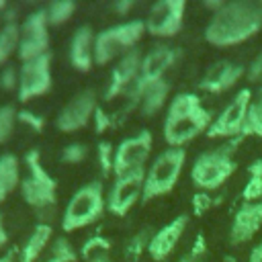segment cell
Returning a JSON list of instances; mask_svg holds the SVG:
<instances>
[{"instance_id":"1","label":"cell","mask_w":262,"mask_h":262,"mask_svg":"<svg viewBox=\"0 0 262 262\" xmlns=\"http://www.w3.org/2000/svg\"><path fill=\"white\" fill-rule=\"evenodd\" d=\"M262 29V0H231L211 14L205 41L213 47H233L252 39Z\"/></svg>"},{"instance_id":"2","label":"cell","mask_w":262,"mask_h":262,"mask_svg":"<svg viewBox=\"0 0 262 262\" xmlns=\"http://www.w3.org/2000/svg\"><path fill=\"white\" fill-rule=\"evenodd\" d=\"M213 123V113L203 106L199 92H178L166 106V117L162 125L164 141L168 147H184Z\"/></svg>"},{"instance_id":"3","label":"cell","mask_w":262,"mask_h":262,"mask_svg":"<svg viewBox=\"0 0 262 262\" xmlns=\"http://www.w3.org/2000/svg\"><path fill=\"white\" fill-rule=\"evenodd\" d=\"M242 137L227 141L225 145L207 149L199 154L190 166V180L199 190L211 192L221 188L237 170V164L233 160V151Z\"/></svg>"},{"instance_id":"4","label":"cell","mask_w":262,"mask_h":262,"mask_svg":"<svg viewBox=\"0 0 262 262\" xmlns=\"http://www.w3.org/2000/svg\"><path fill=\"white\" fill-rule=\"evenodd\" d=\"M106 211V196L102 180H90L82 184L68 201L61 213V229L66 233L74 229H82L100 221Z\"/></svg>"},{"instance_id":"5","label":"cell","mask_w":262,"mask_h":262,"mask_svg":"<svg viewBox=\"0 0 262 262\" xmlns=\"http://www.w3.org/2000/svg\"><path fill=\"white\" fill-rule=\"evenodd\" d=\"M27 174L20 178V196L23 201L33 207L39 215L45 209H51L57 199V180L47 172V168L41 164V151L29 149L23 158Z\"/></svg>"},{"instance_id":"6","label":"cell","mask_w":262,"mask_h":262,"mask_svg":"<svg viewBox=\"0 0 262 262\" xmlns=\"http://www.w3.org/2000/svg\"><path fill=\"white\" fill-rule=\"evenodd\" d=\"M186 164L184 147H166L160 151L154 162L145 168V184L141 203H149L158 196L170 194L180 180V174Z\"/></svg>"},{"instance_id":"7","label":"cell","mask_w":262,"mask_h":262,"mask_svg":"<svg viewBox=\"0 0 262 262\" xmlns=\"http://www.w3.org/2000/svg\"><path fill=\"white\" fill-rule=\"evenodd\" d=\"M143 35L145 23L141 18H131L102 29L94 37V66H106L113 59H119L127 51L135 49Z\"/></svg>"},{"instance_id":"8","label":"cell","mask_w":262,"mask_h":262,"mask_svg":"<svg viewBox=\"0 0 262 262\" xmlns=\"http://www.w3.org/2000/svg\"><path fill=\"white\" fill-rule=\"evenodd\" d=\"M178 55H180L178 47H172V45H166V43L156 45V47H151L147 53H143V57H141V68H139V76L135 78V82L131 84V88H129V90L125 92V96H123V98L127 100V104L137 106V104H139V98H141V94H143V90H145L149 84L164 80L166 72L176 63Z\"/></svg>"},{"instance_id":"9","label":"cell","mask_w":262,"mask_h":262,"mask_svg":"<svg viewBox=\"0 0 262 262\" xmlns=\"http://www.w3.org/2000/svg\"><path fill=\"white\" fill-rule=\"evenodd\" d=\"M252 94L254 92L250 88L237 90V94L223 106V111L217 117H213V123L205 135L209 139H227V141L242 137V129H244V121H246Z\"/></svg>"},{"instance_id":"10","label":"cell","mask_w":262,"mask_h":262,"mask_svg":"<svg viewBox=\"0 0 262 262\" xmlns=\"http://www.w3.org/2000/svg\"><path fill=\"white\" fill-rule=\"evenodd\" d=\"M145 184V168L115 176L106 190V211L115 217H125L141 199Z\"/></svg>"},{"instance_id":"11","label":"cell","mask_w":262,"mask_h":262,"mask_svg":"<svg viewBox=\"0 0 262 262\" xmlns=\"http://www.w3.org/2000/svg\"><path fill=\"white\" fill-rule=\"evenodd\" d=\"M49 23L45 8H37L25 16L20 23V41H18V59L20 63L37 59L49 53Z\"/></svg>"},{"instance_id":"12","label":"cell","mask_w":262,"mask_h":262,"mask_svg":"<svg viewBox=\"0 0 262 262\" xmlns=\"http://www.w3.org/2000/svg\"><path fill=\"white\" fill-rule=\"evenodd\" d=\"M184 0H158L149 6L145 16V33L158 39H172L184 27Z\"/></svg>"},{"instance_id":"13","label":"cell","mask_w":262,"mask_h":262,"mask_svg":"<svg viewBox=\"0 0 262 262\" xmlns=\"http://www.w3.org/2000/svg\"><path fill=\"white\" fill-rule=\"evenodd\" d=\"M53 76H51V53H45L37 59L25 61L18 68V90L16 98L20 102H29L37 96H43L51 90Z\"/></svg>"},{"instance_id":"14","label":"cell","mask_w":262,"mask_h":262,"mask_svg":"<svg viewBox=\"0 0 262 262\" xmlns=\"http://www.w3.org/2000/svg\"><path fill=\"white\" fill-rule=\"evenodd\" d=\"M151 147H154V135L147 129H141L139 133L121 139L119 145L115 147V170H113V174L121 176V174L145 168V164L151 156Z\"/></svg>"},{"instance_id":"15","label":"cell","mask_w":262,"mask_h":262,"mask_svg":"<svg viewBox=\"0 0 262 262\" xmlns=\"http://www.w3.org/2000/svg\"><path fill=\"white\" fill-rule=\"evenodd\" d=\"M96 106H98L96 90H94V88H84V90L76 92V94L61 106V111H59L57 117H55V127H57L61 133L80 131V129H84V127L92 121Z\"/></svg>"},{"instance_id":"16","label":"cell","mask_w":262,"mask_h":262,"mask_svg":"<svg viewBox=\"0 0 262 262\" xmlns=\"http://www.w3.org/2000/svg\"><path fill=\"white\" fill-rule=\"evenodd\" d=\"M141 57H143V53L135 47L117 59V63L111 70V78L104 88V94H102L104 100H115L119 96H125V92L131 88V84L139 76Z\"/></svg>"},{"instance_id":"17","label":"cell","mask_w":262,"mask_h":262,"mask_svg":"<svg viewBox=\"0 0 262 262\" xmlns=\"http://www.w3.org/2000/svg\"><path fill=\"white\" fill-rule=\"evenodd\" d=\"M242 78H246V68L231 59H219L211 63L199 80V90L207 94H223L231 90Z\"/></svg>"},{"instance_id":"18","label":"cell","mask_w":262,"mask_h":262,"mask_svg":"<svg viewBox=\"0 0 262 262\" xmlns=\"http://www.w3.org/2000/svg\"><path fill=\"white\" fill-rule=\"evenodd\" d=\"M188 223H190V217H188L186 213H182V215H176L172 221L164 223L162 227H158V229L151 233L149 244H147V254H149V258L156 260V262L168 260V258L172 256L174 248L178 246V242H180L184 229L188 227Z\"/></svg>"},{"instance_id":"19","label":"cell","mask_w":262,"mask_h":262,"mask_svg":"<svg viewBox=\"0 0 262 262\" xmlns=\"http://www.w3.org/2000/svg\"><path fill=\"white\" fill-rule=\"evenodd\" d=\"M262 227V201H242V205L235 209L229 225V244L239 246L260 231Z\"/></svg>"},{"instance_id":"20","label":"cell","mask_w":262,"mask_h":262,"mask_svg":"<svg viewBox=\"0 0 262 262\" xmlns=\"http://www.w3.org/2000/svg\"><path fill=\"white\" fill-rule=\"evenodd\" d=\"M94 37L96 35L90 25H80L70 39L68 59L72 68L82 74H88L94 68Z\"/></svg>"},{"instance_id":"21","label":"cell","mask_w":262,"mask_h":262,"mask_svg":"<svg viewBox=\"0 0 262 262\" xmlns=\"http://www.w3.org/2000/svg\"><path fill=\"white\" fill-rule=\"evenodd\" d=\"M51 242H53V227L45 221H39L25 239V244L18 248V262H37L39 256L45 252V248L51 246Z\"/></svg>"},{"instance_id":"22","label":"cell","mask_w":262,"mask_h":262,"mask_svg":"<svg viewBox=\"0 0 262 262\" xmlns=\"http://www.w3.org/2000/svg\"><path fill=\"white\" fill-rule=\"evenodd\" d=\"M170 90H172V86H170V82L166 78L160 80V82L149 84L143 90L141 98H139V104H137L139 106V113L143 117H154L156 113H160L166 106V100H168Z\"/></svg>"},{"instance_id":"23","label":"cell","mask_w":262,"mask_h":262,"mask_svg":"<svg viewBox=\"0 0 262 262\" xmlns=\"http://www.w3.org/2000/svg\"><path fill=\"white\" fill-rule=\"evenodd\" d=\"M20 160L6 151L0 156V205L6 201L10 192L20 186Z\"/></svg>"},{"instance_id":"24","label":"cell","mask_w":262,"mask_h":262,"mask_svg":"<svg viewBox=\"0 0 262 262\" xmlns=\"http://www.w3.org/2000/svg\"><path fill=\"white\" fill-rule=\"evenodd\" d=\"M246 137H262V86L252 94L244 129H242V139Z\"/></svg>"},{"instance_id":"25","label":"cell","mask_w":262,"mask_h":262,"mask_svg":"<svg viewBox=\"0 0 262 262\" xmlns=\"http://www.w3.org/2000/svg\"><path fill=\"white\" fill-rule=\"evenodd\" d=\"M20 41V25L18 23H4L0 29V66H4L12 53L18 51Z\"/></svg>"},{"instance_id":"26","label":"cell","mask_w":262,"mask_h":262,"mask_svg":"<svg viewBox=\"0 0 262 262\" xmlns=\"http://www.w3.org/2000/svg\"><path fill=\"white\" fill-rule=\"evenodd\" d=\"M113 250V242L108 237H104L100 231H94L90 237L84 239V244L80 246V258L84 262L94 260V258H102L108 256V252Z\"/></svg>"},{"instance_id":"27","label":"cell","mask_w":262,"mask_h":262,"mask_svg":"<svg viewBox=\"0 0 262 262\" xmlns=\"http://www.w3.org/2000/svg\"><path fill=\"white\" fill-rule=\"evenodd\" d=\"M242 201H262V158L248 166V180L242 188Z\"/></svg>"},{"instance_id":"28","label":"cell","mask_w":262,"mask_h":262,"mask_svg":"<svg viewBox=\"0 0 262 262\" xmlns=\"http://www.w3.org/2000/svg\"><path fill=\"white\" fill-rule=\"evenodd\" d=\"M78 260H80V252L74 250L72 242L66 235L53 237L45 262H78Z\"/></svg>"},{"instance_id":"29","label":"cell","mask_w":262,"mask_h":262,"mask_svg":"<svg viewBox=\"0 0 262 262\" xmlns=\"http://www.w3.org/2000/svg\"><path fill=\"white\" fill-rule=\"evenodd\" d=\"M45 12H47L49 27H61V25H66L74 16L76 2L74 0H55L49 6H45Z\"/></svg>"},{"instance_id":"30","label":"cell","mask_w":262,"mask_h":262,"mask_svg":"<svg viewBox=\"0 0 262 262\" xmlns=\"http://www.w3.org/2000/svg\"><path fill=\"white\" fill-rule=\"evenodd\" d=\"M151 227H141L137 233H133L125 246V258L129 262H137L141 258L143 252H147V244H149V237H151Z\"/></svg>"},{"instance_id":"31","label":"cell","mask_w":262,"mask_h":262,"mask_svg":"<svg viewBox=\"0 0 262 262\" xmlns=\"http://www.w3.org/2000/svg\"><path fill=\"white\" fill-rule=\"evenodd\" d=\"M16 123L18 111L14 108V104H0V143H6L12 137Z\"/></svg>"},{"instance_id":"32","label":"cell","mask_w":262,"mask_h":262,"mask_svg":"<svg viewBox=\"0 0 262 262\" xmlns=\"http://www.w3.org/2000/svg\"><path fill=\"white\" fill-rule=\"evenodd\" d=\"M96 158H98V166H100V174L106 178L113 174L115 170V145L111 141H98L96 147Z\"/></svg>"},{"instance_id":"33","label":"cell","mask_w":262,"mask_h":262,"mask_svg":"<svg viewBox=\"0 0 262 262\" xmlns=\"http://www.w3.org/2000/svg\"><path fill=\"white\" fill-rule=\"evenodd\" d=\"M221 203V199H215L211 192H205V190H199V192H194L192 194V199H190V209H192V213L196 215V217H201V215H205L207 211H211L215 205H219Z\"/></svg>"},{"instance_id":"34","label":"cell","mask_w":262,"mask_h":262,"mask_svg":"<svg viewBox=\"0 0 262 262\" xmlns=\"http://www.w3.org/2000/svg\"><path fill=\"white\" fill-rule=\"evenodd\" d=\"M86 156H88V147L84 143H80V141H74V143H68L61 149V156L59 158L66 164H80V162L86 160Z\"/></svg>"},{"instance_id":"35","label":"cell","mask_w":262,"mask_h":262,"mask_svg":"<svg viewBox=\"0 0 262 262\" xmlns=\"http://www.w3.org/2000/svg\"><path fill=\"white\" fill-rule=\"evenodd\" d=\"M18 123L27 125V127H29L33 133H41V131L45 129V119H43L41 115L33 113V111H29V108L18 111Z\"/></svg>"},{"instance_id":"36","label":"cell","mask_w":262,"mask_h":262,"mask_svg":"<svg viewBox=\"0 0 262 262\" xmlns=\"http://www.w3.org/2000/svg\"><path fill=\"white\" fill-rule=\"evenodd\" d=\"M0 88L4 92H14L18 90V68L14 66H6L0 74Z\"/></svg>"},{"instance_id":"37","label":"cell","mask_w":262,"mask_h":262,"mask_svg":"<svg viewBox=\"0 0 262 262\" xmlns=\"http://www.w3.org/2000/svg\"><path fill=\"white\" fill-rule=\"evenodd\" d=\"M92 125H94V131H96V133H104L106 129L113 127V115H108V113L98 104L96 111H94V117H92Z\"/></svg>"},{"instance_id":"38","label":"cell","mask_w":262,"mask_h":262,"mask_svg":"<svg viewBox=\"0 0 262 262\" xmlns=\"http://www.w3.org/2000/svg\"><path fill=\"white\" fill-rule=\"evenodd\" d=\"M246 80L252 84H260L262 86V51L248 63L246 68Z\"/></svg>"},{"instance_id":"39","label":"cell","mask_w":262,"mask_h":262,"mask_svg":"<svg viewBox=\"0 0 262 262\" xmlns=\"http://www.w3.org/2000/svg\"><path fill=\"white\" fill-rule=\"evenodd\" d=\"M205 254H207V237H205L203 231H199V233L194 235V239H192V246H190V250H188V256H192V258H196V260H203Z\"/></svg>"},{"instance_id":"40","label":"cell","mask_w":262,"mask_h":262,"mask_svg":"<svg viewBox=\"0 0 262 262\" xmlns=\"http://www.w3.org/2000/svg\"><path fill=\"white\" fill-rule=\"evenodd\" d=\"M135 6V2L133 0H117L115 4H113V12H117V14H127V12H131V8Z\"/></svg>"},{"instance_id":"41","label":"cell","mask_w":262,"mask_h":262,"mask_svg":"<svg viewBox=\"0 0 262 262\" xmlns=\"http://www.w3.org/2000/svg\"><path fill=\"white\" fill-rule=\"evenodd\" d=\"M248 262H262V242L256 244V246L250 250V254H248Z\"/></svg>"},{"instance_id":"42","label":"cell","mask_w":262,"mask_h":262,"mask_svg":"<svg viewBox=\"0 0 262 262\" xmlns=\"http://www.w3.org/2000/svg\"><path fill=\"white\" fill-rule=\"evenodd\" d=\"M6 244H8V231H6V227H4V217H2V213H0V250L6 248Z\"/></svg>"},{"instance_id":"43","label":"cell","mask_w":262,"mask_h":262,"mask_svg":"<svg viewBox=\"0 0 262 262\" xmlns=\"http://www.w3.org/2000/svg\"><path fill=\"white\" fill-rule=\"evenodd\" d=\"M203 6H205V8H209V10H211V14H213V12H217V10L223 6V0H205V2H203Z\"/></svg>"},{"instance_id":"44","label":"cell","mask_w":262,"mask_h":262,"mask_svg":"<svg viewBox=\"0 0 262 262\" xmlns=\"http://www.w3.org/2000/svg\"><path fill=\"white\" fill-rule=\"evenodd\" d=\"M16 254H18V250H12L8 254H0V262H18Z\"/></svg>"},{"instance_id":"45","label":"cell","mask_w":262,"mask_h":262,"mask_svg":"<svg viewBox=\"0 0 262 262\" xmlns=\"http://www.w3.org/2000/svg\"><path fill=\"white\" fill-rule=\"evenodd\" d=\"M178 262H201V260H196V258H192V256H188V254H184Z\"/></svg>"},{"instance_id":"46","label":"cell","mask_w":262,"mask_h":262,"mask_svg":"<svg viewBox=\"0 0 262 262\" xmlns=\"http://www.w3.org/2000/svg\"><path fill=\"white\" fill-rule=\"evenodd\" d=\"M88 262H113L108 256H102V258H94V260H88Z\"/></svg>"},{"instance_id":"47","label":"cell","mask_w":262,"mask_h":262,"mask_svg":"<svg viewBox=\"0 0 262 262\" xmlns=\"http://www.w3.org/2000/svg\"><path fill=\"white\" fill-rule=\"evenodd\" d=\"M223 262H237V260H235V256H231V254H227V256L223 258Z\"/></svg>"},{"instance_id":"48","label":"cell","mask_w":262,"mask_h":262,"mask_svg":"<svg viewBox=\"0 0 262 262\" xmlns=\"http://www.w3.org/2000/svg\"><path fill=\"white\" fill-rule=\"evenodd\" d=\"M6 8H8V4H6V2H4V0H0V14H2V12H4V10H6Z\"/></svg>"},{"instance_id":"49","label":"cell","mask_w":262,"mask_h":262,"mask_svg":"<svg viewBox=\"0 0 262 262\" xmlns=\"http://www.w3.org/2000/svg\"><path fill=\"white\" fill-rule=\"evenodd\" d=\"M0 18H2V14H0Z\"/></svg>"}]
</instances>
